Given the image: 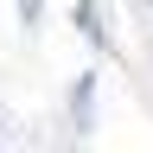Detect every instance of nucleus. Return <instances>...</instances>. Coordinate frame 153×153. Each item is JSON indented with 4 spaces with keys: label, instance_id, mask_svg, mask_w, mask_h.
<instances>
[{
    "label": "nucleus",
    "instance_id": "2",
    "mask_svg": "<svg viewBox=\"0 0 153 153\" xmlns=\"http://www.w3.org/2000/svg\"><path fill=\"white\" fill-rule=\"evenodd\" d=\"M89 96H96V76H76L70 102H76V128H89Z\"/></svg>",
    "mask_w": 153,
    "mask_h": 153
},
{
    "label": "nucleus",
    "instance_id": "3",
    "mask_svg": "<svg viewBox=\"0 0 153 153\" xmlns=\"http://www.w3.org/2000/svg\"><path fill=\"white\" fill-rule=\"evenodd\" d=\"M19 13H26V26H32V19H38V0H19Z\"/></svg>",
    "mask_w": 153,
    "mask_h": 153
},
{
    "label": "nucleus",
    "instance_id": "1",
    "mask_svg": "<svg viewBox=\"0 0 153 153\" xmlns=\"http://www.w3.org/2000/svg\"><path fill=\"white\" fill-rule=\"evenodd\" d=\"M76 26H83V32L96 38V45H102V51H108V26H102V13H96V7H89V0H76Z\"/></svg>",
    "mask_w": 153,
    "mask_h": 153
}]
</instances>
